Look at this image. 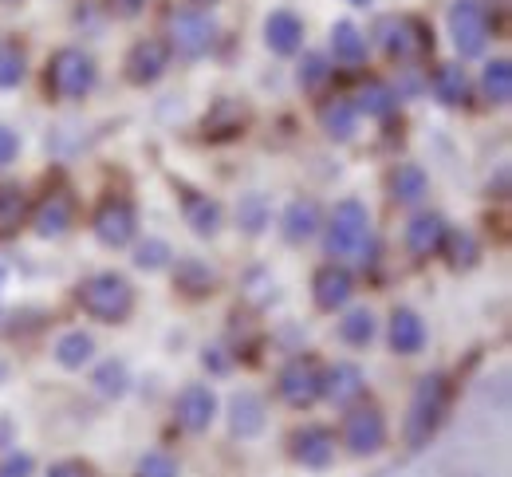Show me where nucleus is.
I'll list each match as a JSON object with an SVG mask.
<instances>
[{"label":"nucleus","mask_w":512,"mask_h":477,"mask_svg":"<svg viewBox=\"0 0 512 477\" xmlns=\"http://www.w3.org/2000/svg\"><path fill=\"white\" fill-rule=\"evenodd\" d=\"M327 257L335 261H359V265H371L375 261V233H371V213L367 205L347 198L331 209V221H327Z\"/></svg>","instance_id":"obj_1"},{"label":"nucleus","mask_w":512,"mask_h":477,"mask_svg":"<svg viewBox=\"0 0 512 477\" xmlns=\"http://www.w3.org/2000/svg\"><path fill=\"white\" fill-rule=\"evenodd\" d=\"M79 308L99 324H123L134 312V288L127 276L95 273L79 284Z\"/></svg>","instance_id":"obj_2"},{"label":"nucleus","mask_w":512,"mask_h":477,"mask_svg":"<svg viewBox=\"0 0 512 477\" xmlns=\"http://www.w3.org/2000/svg\"><path fill=\"white\" fill-rule=\"evenodd\" d=\"M449 407V383L446 375H426L418 379L414 395H410V414H406V442L410 446H422L430 442V434L442 426Z\"/></svg>","instance_id":"obj_3"},{"label":"nucleus","mask_w":512,"mask_h":477,"mask_svg":"<svg viewBox=\"0 0 512 477\" xmlns=\"http://www.w3.org/2000/svg\"><path fill=\"white\" fill-rule=\"evenodd\" d=\"M48 87H52L56 99H67V103L91 95V87H95V60L83 48H60L52 56V64H48Z\"/></svg>","instance_id":"obj_4"},{"label":"nucleus","mask_w":512,"mask_h":477,"mask_svg":"<svg viewBox=\"0 0 512 477\" xmlns=\"http://www.w3.org/2000/svg\"><path fill=\"white\" fill-rule=\"evenodd\" d=\"M213 40H217V24L209 12H201V8H174L170 12V40H166L170 52L197 60L213 48Z\"/></svg>","instance_id":"obj_5"},{"label":"nucleus","mask_w":512,"mask_h":477,"mask_svg":"<svg viewBox=\"0 0 512 477\" xmlns=\"http://www.w3.org/2000/svg\"><path fill=\"white\" fill-rule=\"evenodd\" d=\"M449 36H453V48L461 52V60H473L485 52L489 44V16L477 0H453L449 8Z\"/></svg>","instance_id":"obj_6"},{"label":"nucleus","mask_w":512,"mask_h":477,"mask_svg":"<svg viewBox=\"0 0 512 477\" xmlns=\"http://www.w3.org/2000/svg\"><path fill=\"white\" fill-rule=\"evenodd\" d=\"M375 36L386 48V56H394V60H414L430 48V32L414 16H383L375 24Z\"/></svg>","instance_id":"obj_7"},{"label":"nucleus","mask_w":512,"mask_h":477,"mask_svg":"<svg viewBox=\"0 0 512 477\" xmlns=\"http://www.w3.org/2000/svg\"><path fill=\"white\" fill-rule=\"evenodd\" d=\"M323 395V371L316 367V359H304L296 355L284 371H280V399L288 407H312Z\"/></svg>","instance_id":"obj_8"},{"label":"nucleus","mask_w":512,"mask_h":477,"mask_svg":"<svg viewBox=\"0 0 512 477\" xmlns=\"http://www.w3.org/2000/svg\"><path fill=\"white\" fill-rule=\"evenodd\" d=\"M343 442L351 454L367 458V454H379L386 446V418L379 407H355L343 422Z\"/></svg>","instance_id":"obj_9"},{"label":"nucleus","mask_w":512,"mask_h":477,"mask_svg":"<svg viewBox=\"0 0 512 477\" xmlns=\"http://www.w3.org/2000/svg\"><path fill=\"white\" fill-rule=\"evenodd\" d=\"M95 237L107 245V249H123L134 241V225H138V217H134V205L127 198H107V202L95 209Z\"/></svg>","instance_id":"obj_10"},{"label":"nucleus","mask_w":512,"mask_h":477,"mask_svg":"<svg viewBox=\"0 0 512 477\" xmlns=\"http://www.w3.org/2000/svg\"><path fill=\"white\" fill-rule=\"evenodd\" d=\"M123 68H127L130 83H138V87H146V83L162 79L166 68H170V44H166V40H158V36L138 40V44L127 52V64H123Z\"/></svg>","instance_id":"obj_11"},{"label":"nucleus","mask_w":512,"mask_h":477,"mask_svg":"<svg viewBox=\"0 0 512 477\" xmlns=\"http://www.w3.org/2000/svg\"><path fill=\"white\" fill-rule=\"evenodd\" d=\"M446 241H449V229L438 213H418V217L406 225V249H410V257H418V261L438 257V253L446 249Z\"/></svg>","instance_id":"obj_12"},{"label":"nucleus","mask_w":512,"mask_h":477,"mask_svg":"<svg viewBox=\"0 0 512 477\" xmlns=\"http://www.w3.org/2000/svg\"><path fill=\"white\" fill-rule=\"evenodd\" d=\"M213 414H217V399H213V391H209L205 383H190V387L178 395V403H174V418H178V426H182V430H190V434L209 430Z\"/></svg>","instance_id":"obj_13"},{"label":"nucleus","mask_w":512,"mask_h":477,"mask_svg":"<svg viewBox=\"0 0 512 477\" xmlns=\"http://www.w3.org/2000/svg\"><path fill=\"white\" fill-rule=\"evenodd\" d=\"M292 458L304 470H323L335 458V434L327 426H304L292 434Z\"/></svg>","instance_id":"obj_14"},{"label":"nucleus","mask_w":512,"mask_h":477,"mask_svg":"<svg viewBox=\"0 0 512 477\" xmlns=\"http://www.w3.org/2000/svg\"><path fill=\"white\" fill-rule=\"evenodd\" d=\"M264 44L276 52V56H296L300 44H304V20L288 8H276L268 20H264Z\"/></svg>","instance_id":"obj_15"},{"label":"nucleus","mask_w":512,"mask_h":477,"mask_svg":"<svg viewBox=\"0 0 512 477\" xmlns=\"http://www.w3.org/2000/svg\"><path fill=\"white\" fill-rule=\"evenodd\" d=\"M312 292H316V304H320L323 312H335V308H343L347 300H351V292H355V280L347 269H339V265H323L316 280H312Z\"/></svg>","instance_id":"obj_16"},{"label":"nucleus","mask_w":512,"mask_h":477,"mask_svg":"<svg viewBox=\"0 0 512 477\" xmlns=\"http://www.w3.org/2000/svg\"><path fill=\"white\" fill-rule=\"evenodd\" d=\"M323 395L335 403V407H351L359 395H363V371L355 363H335L327 367L323 375Z\"/></svg>","instance_id":"obj_17"},{"label":"nucleus","mask_w":512,"mask_h":477,"mask_svg":"<svg viewBox=\"0 0 512 477\" xmlns=\"http://www.w3.org/2000/svg\"><path fill=\"white\" fill-rule=\"evenodd\" d=\"M390 347L398 355H418L426 347V324H422L418 312L394 308V316H390Z\"/></svg>","instance_id":"obj_18"},{"label":"nucleus","mask_w":512,"mask_h":477,"mask_svg":"<svg viewBox=\"0 0 512 477\" xmlns=\"http://www.w3.org/2000/svg\"><path fill=\"white\" fill-rule=\"evenodd\" d=\"M320 225H323V213L312 198H296V202L284 209V237H288L292 245H300V241L316 237V233H320Z\"/></svg>","instance_id":"obj_19"},{"label":"nucleus","mask_w":512,"mask_h":477,"mask_svg":"<svg viewBox=\"0 0 512 477\" xmlns=\"http://www.w3.org/2000/svg\"><path fill=\"white\" fill-rule=\"evenodd\" d=\"M71 217H75V205L67 198L64 190L60 194H48L40 209H36V233L40 237H64L71 229Z\"/></svg>","instance_id":"obj_20"},{"label":"nucleus","mask_w":512,"mask_h":477,"mask_svg":"<svg viewBox=\"0 0 512 477\" xmlns=\"http://www.w3.org/2000/svg\"><path fill=\"white\" fill-rule=\"evenodd\" d=\"M426 194H430V178H426L422 166L402 162V166L390 174V198L398 205H418Z\"/></svg>","instance_id":"obj_21"},{"label":"nucleus","mask_w":512,"mask_h":477,"mask_svg":"<svg viewBox=\"0 0 512 477\" xmlns=\"http://www.w3.org/2000/svg\"><path fill=\"white\" fill-rule=\"evenodd\" d=\"M182 209H186V225H190L197 237H213L221 229V205L197 190H186L182 198Z\"/></svg>","instance_id":"obj_22"},{"label":"nucleus","mask_w":512,"mask_h":477,"mask_svg":"<svg viewBox=\"0 0 512 477\" xmlns=\"http://www.w3.org/2000/svg\"><path fill=\"white\" fill-rule=\"evenodd\" d=\"M331 56L339 60V64H363V56H367V36L351 24V20H339L335 28H331Z\"/></svg>","instance_id":"obj_23"},{"label":"nucleus","mask_w":512,"mask_h":477,"mask_svg":"<svg viewBox=\"0 0 512 477\" xmlns=\"http://www.w3.org/2000/svg\"><path fill=\"white\" fill-rule=\"evenodd\" d=\"M355 123H359V111H355L351 99H327L320 107V127L331 138H339V142H347L355 135Z\"/></svg>","instance_id":"obj_24"},{"label":"nucleus","mask_w":512,"mask_h":477,"mask_svg":"<svg viewBox=\"0 0 512 477\" xmlns=\"http://www.w3.org/2000/svg\"><path fill=\"white\" fill-rule=\"evenodd\" d=\"M229 422H233V434H241V438H253L264 430V403L256 399L253 391H241V395H233V403H229Z\"/></svg>","instance_id":"obj_25"},{"label":"nucleus","mask_w":512,"mask_h":477,"mask_svg":"<svg viewBox=\"0 0 512 477\" xmlns=\"http://www.w3.org/2000/svg\"><path fill=\"white\" fill-rule=\"evenodd\" d=\"M245 107L241 103H233V99H221L209 115H205V135L209 138H233L245 131Z\"/></svg>","instance_id":"obj_26"},{"label":"nucleus","mask_w":512,"mask_h":477,"mask_svg":"<svg viewBox=\"0 0 512 477\" xmlns=\"http://www.w3.org/2000/svg\"><path fill=\"white\" fill-rule=\"evenodd\" d=\"M434 95L446 103V107H465L469 103V79H465V68H457V64H442V68L434 71Z\"/></svg>","instance_id":"obj_27"},{"label":"nucleus","mask_w":512,"mask_h":477,"mask_svg":"<svg viewBox=\"0 0 512 477\" xmlns=\"http://www.w3.org/2000/svg\"><path fill=\"white\" fill-rule=\"evenodd\" d=\"M28 217V198L20 186L0 182V237H12Z\"/></svg>","instance_id":"obj_28"},{"label":"nucleus","mask_w":512,"mask_h":477,"mask_svg":"<svg viewBox=\"0 0 512 477\" xmlns=\"http://www.w3.org/2000/svg\"><path fill=\"white\" fill-rule=\"evenodd\" d=\"M91 355H95V340L87 332H67L56 343V363L67 371H79L83 363H91Z\"/></svg>","instance_id":"obj_29"},{"label":"nucleus","mask_w":512,"mask_h":477,"mask_svg":"<svg viewBox=\"0 0 512 477\" xmlns=\"http://www.w3.org/2000/svg\"><path fill=\"white\" fill-rule=\"evenodd\" d=\"M394 107H398V95L386 87L383 79H371V83L359 91V103H355V111H367L371 119H390Z\"/></svg>","instance_id":"obj_30"},{"label":"nucleus","mask_w":512,"mask_h":477,"mask_svg":"<svg viewBox=\"0 0 512 477\" xmlns=\"http://www.w3.org/2000/svg\"><path fill=\"white\" fill-rule=\"evenodd\" d=\"M24 75H28V52H24L16 40H4V44H0V91L20 87Z\"/></svg>","instance_id":"obj_31"},{"label":"nucleus","mask_w":512,"mask_h":477,"mask_svg":"<svg viewBox=\"0 0 512 477\" xmlns=\"http://www.w3.org/2000/svg\"><path fill=\"white\" fill-rule=\"evenodd\" d=\"M339 340L351 343V347H367V343L375 340V312H367V308L347 312L339 320Z\"/></svg>","instance_id":"obj_32"},{"label":"nucleus","mask_w":512,"mask_h":477,"mask_svg":"<svg viewBox=\"0 0 512 477\" xmlns=\"http://www.w3.org/2000/svg\"><path fill=\"white\" fill-rule=\"evenodd\" d=\"M481 87H485V99L489 103H497V107H505L512 99V64L509 60H493L485 75H481Z\"/></svg>","instance_id":"obj_33"},{"label":"nucleus","mask_w":512,"mask_h":477,"mask_svg":"<svg viewBox=\"0 0 512 477\" xmlns=\"http://www.w3.org/2000/svg\"><path fill=\"white\" fill-rule=\"evenodd\" d=\"M213 284H217V276H213V269H205L201 261H182L178 265V288L201 296V292H213Z\"/></svg>","instance_id":"obj_34"},{"label":"nucleus","mask_w":512,"mask_h":477,"mask_svg":"<svg viewBox=\"0 0 512 477\" xmlns=\"http://www.w3.org/2000/svg\"><path fill=\"white\" fill-rule=\"evenodd\" d=\"M95 387H99L103 395L119 399V395L127 391V367H123V363H115V359H107V363L95 371Z\"/></svg>","instance_id":"obj_35"},{"label":"nucleus","mask_w":512,"mask_h":477,"mask_svg":"<svg viewBox=\"0 0 512 477\" xmlns=\"http://www.w3.org/2000/svg\"><path fill=\"white\" fill-rule=\"evenodd\" d=\"M237 221L245 225V233H260V229L268 225V202H264L260 194L241 198V205H237Z\"/></svg>","instance_id":"obj_36"},{"label":"nucleus","mask_w":512,"mask_h":477,"mask_svg":"<svg viewBox=\"0 0 512 477\" xmlns=\"http://www.w3.org/2000/svg\"><path fill=\"white\" fill-rule=\"evenodd\" d=\"M134 265L146 269V273H158L170 265V245L166 241H142L138 253H134Z\"/></svg>","instance_id":"obj_37"},{"label":"nucleus","mask_w":512,"mask_h":477,"mask_svg":"<svg viewBox=\"0 0 512 477\" xmlns=\"http://www.w3.org/2000/svg\"><path fill=\"white\" fill-rule=\"evenodd\" d=\"M138 477H178V462L162 450H150L142 462H138Z\"/></svg>","instance_id":"obj_38"},{"label":"nucleus","mask_w":512,"mask_h":477,"mask_svg":"<svg viewBox=\"0 0 512 477\" xmlns=\"http://www.w3.org/2000/svg\"><path fill=\"white\" fill-rule=\"evenodd\" d=\"M327 75H331V68H327V60L323 56H304V64H300V83H304V91H320L323 83H327Z\"/></svg>","instance_id":"obj_39"},{"label":"nucleus","mask_w":512,"mask_h":477,"mask_svg":"<svg viewBox=\"0 0 512 477\" xmlns=\"http://www.w3.org/2000/svg\"><path fill=\"white\" fill-rule=\"evenodd\" d=\"M32 470H36V462L28 454H8L0 462V477H32Z\"/></svg>","instance_id":"obj_40"},{"label":"nucleus","mask_w":512,"mask_h":477,"mask_svg":"<svg viewBox=\"0 0 512 477\" xmlns=\"http://www.w3.org/2000/svg\"><path fill=\"white\" fill-rule=\"evenodd\" d=\"M453 253H457V257H453V265H457V269H461V265L469 269V265H473V253H477V249H473V237H465V233H461V237H453Z\"/></svg>","instance_id":"obj_41"},{"label":"nucleus","mask_w":512,"mask_h":477,"mask_svg":"<svg viewBox=\"0 0 512 477\" xmlns=\"http://www.w3.org/2000/svg\"><path fill=\"white\" fill-rule=\"evenodd\" d=\"M16 150H20V138L12 135L8 127H0V170H4L8 162H16Z\"/></svg>","instance_id":"obj_42"},{"label":"nucleus","mask_w":512,"mask_h":477,"mask_svg":"<svg viewBox=\"0 0 512 477\" xmlns=\"http://www.w3.org/2000/svg\"><path fill=\"white\" fill-rule=\"evenodd\" d=\"M48 477H91L87 474V466H79V462H60V466H52Z\"/></svg>","instance_id":"obj_43"},{"label":"nucleus","mask_w":512,"mask_h":477,"mask_svg":"<svg viewBox=\"0 0 512 477\" xmlns=\"http://www.w3.org/2000/svg\"><path fill=\"white\" fill-rule=\"evenodd\" d=\"M111 8H115V12H119V16H138V12H142V8H146V0H111Z\"/></svg>","instance_id":"obj_44"},{"label":"nucleus","mask_w":512,"mask_h":477,"mask_svg":"<svg viewBox=\"0 0 512 477\" xmlns=\"http://www.w3.org/2000/svg\"><path fill=\"white\" fill-rule=\"evenodd\" d=\"M193 4H217V0H193Z\"/></svg>","instance_id":"obj_45"},{"label":"nucleus","mask_w":512,"mask_h":477,"mask_svg":"<svg viewBox=\"0 0 512 477\" xmlns=\"http://www.w3.org/2000/svg\"><path fill=\"white\" fill-rule=\"evenodd\" d=\"M0 4H20V0H0Z\"/></svg>","instance_id":"obj_46"},{"label":"nucleus","mask_w":512,"mask_h":477,"mask_svg":"<svg viewBox=\"0 0 512 477\" xmlns=\"http://www.w3.org/2000/svg\"><path fill=\"white\" fill-rule=\"evenodd\" d=\"M0 284H4V269H0Z\"/></svg>","instance_id":"obj_47"}]
</instances>
